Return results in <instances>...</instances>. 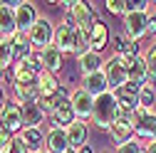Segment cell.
<instances>
[{
    "mask_svg": "<svg viewBox=\"0 0 156 153\" xmlns=\"http://www.w3.org/2000/svg\"><path fill=\"white\" fill-rule=\"evenodd\" d=\"M52 119H55V124L60 126V128H67V126H72L74 124V109H72V101H69V97L62 91V97H60V101H57V106H55V111H52Z\"/></svg>",
    "mask_w": 156,
    "mask_h": 153,
    "instance_id": "4fadbf2b",
    "label": "cell"
},
{
    "mask_svg": "<svg viewBox=\"0 0 156 153\" xmlns=\"http://www.w3.org/2000/svg\"><path fill=\"white\" fill-rule=\"evenodd\" d=\"M42 119H45V111L40 109L37 101L23 104V124H25V128H40Z\"/></svg>",
    "mask_w": 156,
    "mask_h": 153,
    "instance_id": "44dd1931",
    "label": "cell"
},
{
    "mask_svg": "<svg viewBox=\"0 0 156 153\" xmlns=\"http://www.w3.org/2000/svg\"><path fill=\"white\" fill-rule=\"evenodd\" d=\"M144 62H146V67H149V79H154V76H156V42L146 49Z\"/></svg>",
    "mask_w": 156,
    "mask_h": 153,
    "instance_id": "f546056e",
    "label": "cell"
},
{
    "mask_svg": "<svg viewBox=\"0 0 156 153\" xmlns=\"http://www.w3.org/2000/svg\"><path fill=\"white\" fill-rule=\"evenodd\" d=\"M149 35H156V17H149Z\"/></svg>",
    "mask_w": 156,
    "mask_h": 153,
    "instance_id": "e575fe53",
    "label": "cell"
},
{
    "mask_svg": "<svg viewBox=\"0 0 156 153\" xmlns=\"http://www.w3.org/2000/svg\"><path fill=\"white\" fill-rule=\"evenodd\" d=\"M27 37H30V45L42 52V49L50 47L52 40H55V27H52V22L47 20V17H40V20L32 25V30L27 32Z\"/></svg>",
    "mask_w": 156,
    "mask_h": 153,
    "instance_id": "5b68a950",
    "label": "cell"
},
{
    "mask_svg": "<svg viewBox=\"0 0 156 153\" xmlns=\"http://www.w3.org/2000/svg\"><path fill=\"white\" fill-rule=\"evenodd\" d=\"M136 136H141V138H151V141H156V114L146 111L144 116L139 119V124H136Z\"/></svg>",
    "mask_w": 156,
    "mask_h": 153,
    "instance_id": "d4e9b609",
    "label": "cell"
},
{
    "mask_svg": "<svg viewBox=\"0 0 156 153\" xmlns=\"http://www.w3.org/2000/svg\"><path fill=\"white\" fill-rule=\"evenodd\" d=\"M37 20H40V17H37V8H35V3H27V0H23L20 8L15 10V25H17V32L27 35Z\"/></svg>",
    "mask_w": 156,
    "mask_h": 153,
    "instance_id": "8fae6325",
    "label": "cell"
},
{
    "mask_svg": "<svg viewBox=\"0 0 156 153\" xmlns=\"http://www.w3.org/2000/svg\"><path fill=\"white\" fill-rule=\"evenodd\" d=\"M0 124H3L10 133L12 131H20L25 124H23V106L17 101H5L3 111H0Z\"/></svg>",
    "mask_w": 156,
    "mask_h": 153,
    "instance_id": "7c38bea8",
    "label": "cell"
},
{
    "mask_svg": "<svg viewBox=\"0 0 156 153\" xmlns=\"http://www.w3.org/2000/svg\"><path fill=\"white\" fill-rule=\"evenodd\" d=\"M65 131H67V143H69V148H72V151H80L82 146H87L89 128H87V124H84L82 119H74V124H72V126H67Z\"/></svg>",
    "mask_w": 156,
    "mask_h": 153,
    "instance_id": "9a60e30c",
    "label": "cell"
},
{
    "mask_svg": "<svg viewBox=\"0 0 156 153\" xmlns=\"http://www.w3.org/2000/svg\"><path fill=\"white\" fill-rule=\"evenodd\" d=\"M122 25H124V35L129 37L131 42H136L139 37L149 35V15L131 10V12L124 15V22H122Z\"/></svg>",
    "mask_w": 156,
    "mask_h": 153,
    "instance_id": "277c9868",
    "label": "cell"
},
{
    "mask_svg": "<svg viewBox=\"0 0 156 153\" xmlns=\"http://www.w3.org/2000/svg\"><path fill=\"white\" fill-rule=\"evenodd\" d=\"M104 74H107V82H109V91H116L129 84V72H126V59L124 57H109L104 62Z\"/></svg>",
    "mask_w": 156,
    "mask_h": 153,
    "instance_id": "3957f363",
    "label": "cell"
},
{
    "mask_svg": "<svg viewBox=\"0 0 156 153\" xmlns=\"http://www.w3.org/2000/svg\"><path fill=\"white\" fill-rule=\"evenodd\" d=\"M107 45H109V30H107V25H104L102 20H97L94 27H92V32H89V49L99 52V49H104Z\"/></svg>",
    "mask_w": 156,
    "mask_h": 153,
    "instance_id": "ffe728a7",
    "label": "cell"
},
{
    "mask_svg": "<svg viewBox=\"0 0 156 153\" xmlns=\"http://www.w3.org/2000/svg\"><path fill=\"white\" fill-rule=\"evenodd\" d=\"M119 119V104H116L114 94L107 91L102 97L94 99V111H92V124L99 128H112V124Z\"/></svg>",
    "mask_w": 156,
    "mask_h": 153,
    "instance_id": "7a4b0ae2",
    "label": "cell"
},
{
    "mask_svg": "<svg viewBox=\"0 0 156 153\" xmlns=\"http://www.w3.org/2000/svg\"><path fill=\"white\" fill-rule=\"evenodd\" d=\"M15 87V97L20 99L23 104H32V101H40V91H37V82L35 84H12Z\"/></svg>",
    "mask_w": 156,
    "mask_h": 153,
    "instance_id": "484cf974",
    "label": "cell"
},
{
    "mask_svg": "<svg viewBox=\"0 0 156 153\" xmlns=\"http://www.w3.org/2000/svg\"><path fill=\"white\" fill-rule=\"evenodd\" d=\"M116 153H141V146L136 141H129L124 146H116Z\"/></svg>",
    "mask_w": 156,
    "mask_h": 153,
    "instance_id": "d6a6232c",
    "label": "cell"
},
{
    "mask_svg": "<svg viewBox=\"0 0 156 153\" xmlns=\"http://www.w3.org/2000/svg\"><path fill=\"white\" fill-rule=\"evenodd\" d=\"M80 69H82V74H84V76H89V74H97V72H102V69H104L102 54H99V52H94V49L84 52V54L80 57Z\"/></svg>",
    "mask_w": 156,
    "mask_h": 153,
    "instance_id": "d6986e66",
    "label": "cell"
},
{
    "mask_svg": "<svg viewBox=\"0 0 156 153\" xmlns=\"http://www.w3.org/2000/svg\"><path fill=\"white\" fill-rule=\"evenodd\" d=\"M0 74H3V67H0Z\"/></svg>",
    "mask_w": 156,
    "mask_h": 153,
    "instance_id": "ab89813d",
    "label": "cell"
},
{
    "mask_svg": "<svg viewBox=\"0 0 156 153\" xmlns=\"http://www.w3.org/2000/svg\"><path fill=\"white\" fill-rule=\"evenodd\" d=\"M69 17L74 20V25L80 27L84 35H89L92 27H94V22H97V10L89 3H72V15Z\"/></svg>",
    "mask_w": 156,
    "mask_h": 153,
    "instance_id": "52a82bcc",
    "label": "cell"
},
{
    "mask_svg": "<svg viewBox=\"0 0 156 153\" xmlns=\"http://www.w3.org/2000/svg\"><path fill=\"white\" fill-rule=\"evenodd\" d=\"M77 153H94V148H92V146H89V143H87V146H82V148H80V151H77Z\"/></svg>",
    "mask_w": 156,
    "mask_h": 153,
    "instance_id": "d590c367",
    "label": "cell"
},
{
    "mask_svg": "<svg viewBox=\"0 0 156 153\" xmlns=\"http://www.w3.org/2000/svg\"><path fill=\"white\" fill-rule=\"evenodd\" d=\"M116 104H119V116H129V114H134L136 109H139V87L134 84H126L122 89L112 91Z\"/></svg>",
    "mask_w": 156,
    "mask_h": 153,
    "instance_id": "8992f818",
    "label": "cell"
},
{
    "mask_svg": "<svg viewBox=\"0 0 156 153\" xmlns=\"http://www.w3.org/2000/svg\"><path fill=\"white\" fill-rule=\"evenodd\" d=\"M55 47L60 52H74V54H84L89 52V35H84L80 27L74 25V20L67 15L65 22L60 27H55Z\"/></svg>",
    "mask_w": 156,
    "mask_h": 153,
    "instance_id": "6da1fadb",
    "label": "cell"
},
{
    "mask_svg": "<svg viewBox=\"0 0 156 153\" xmlns=\"http://www.w3.org/2000/svg\"><path fill=\"white\" fill-rule=\"evenodd\" d=\"M69 143H67V131L60 126H52L50 133L45 136V153H67Z\"/></svg>",
    "mask_w": 156,
    "mask_h": 153,
    "instance_id": "5bb4252c",
    "label": "cell"
},
{
    "mask_svg": "<svg viewBox=\"0 0 156 153\" xmlns=\"http://www.w3.org/2000/svg\"><path fill=\"white\" fill-rule=\"evenodd\" d=\"M107 10L112 12V15H126L129 12V8H126V3H124V0H107Z\"/></svg>",
    "mask_w": 156,
    "mask_h": 153,
    "instance_id": "4dcf8cb0",
    "label": "cell"
},
{
    "mask_svg": "<svg viewBox=\"0 0 156 153\" xmlns=\"http://www.w3.org/2000/svg\"><path fill=\"white\" fill-rule=\"evenodd\" d=\"M40 62H42L45 72H52V74H57V72L62 69V52L57 49L55 45H50V47H45V49L40 52Z\"/></svg>",
    "mask_w": 156,
    "mask_h": 153,
    "instance_id": "ac0fdd59",
    "label": "cell"
},
{
    "mask_svg": "<svg viewBox=\"0 0 156 153\" xmlns=\"http://www.w3.org/2000/svg\"><path fill=\"white\" fill-rule=\"evenodd\" d=\"M17 57L12 37H0V67H10V62Z\"/></svg>",
    "mask_w": 156,
    "mask_h": 153,
    "instance_id": "4316f807",
    "label": "cell"
},
{
    "mask_svg": "<svg viewBox=\"0 0 156 153\" xmlns=\"http://www.w3.org/2000/svg\"><path fill=\"white\" fill-rule=\"evenodd\" d=\"M20 141H23L25 148L32 151V153H40V151L45 148V136H42V131H40V128H23Z\"/></svg>",
    "mask_w": 156,
    "mask_h": 153,
    "instance_id": "7402d4cb",
    "label": "cell"
},
{
    "mask_svg": "<svg viewBox=\"0 0 156 153\" xmlns=\"http://www.w3.org/2000/svg\"><path fill=\"white\" fill-rule=\"evenodd\" d=\"M17 35V25H15V10L5 8L0 3V37H12Z\"/></svg>",
    "mask_w": 156,
    "mask_h": 153,
    "instance_id": "603a6c76",
    "label": "cell"
},
{
    "mask_svg": "<svg viewBox=\"0 0 156 153\" xmlns=\"http://www.w3.org/2000/svg\"><path fill=\"white\" fill-rule=\"evenodd\" d=\"M67 153H77V151H72V148H69V151H67Z\"/></svg>",
    "mask_w": 156,
    "mask_h": 153,
    "instance_id": "f35d334b",
    "label": "cell"
},
{
    "mask_svg": "<svg viewBox=\"0 0 156 153\" xmlns=\"http://www.w3.org/2000/svg\"><path fill=\"white\" fill-rule=\"evenodd\" d=\"M154 5H156V3H154Z\"/></svg>",
    "mask_w": 156,
    "mask_h": 153,
    "instance_id": "60d3db41",
    "label": "cell"
},
{
    "mask_svg": "<svg viewBox=\"0 0 156 153\" xmlns=\"http://www.w3.org/2000/svg\"><path fill=\"white\" fill-rule=\"evenodd\" d=\"M109 42H112L116 57H134L136 54V42H131L126 35H112Z\"/></svg>",
    "mask_w": 156,
    "mask_h": 153,
    "instance_id": "cb8c5ba5",
    "label": "cell"
},
{
    "mask_svg": "<svg viewBox=\"0 0 156 153\" xmlns=\"http://www.w3.org/2000/svg\"><path fill=\"white\" fill-rule=\"evenodd\" d=\"M109 133H112V141H114L116 146H124V143L134 141L136 126H134V121H131V114H129V116H119V119H116V121L112 124Z\"/></svg>",
    "mask_w": 156,
    "mask_h": 153,
    "instance_id": "9c48e42d",
    "label": "cell"
},
{
    "mask_svg": "<svg viewBox=\"0 0 156 153\" xmlns=\"http://www.w3.org/2000/svg\"><path fill=\"white\" fill-rule=\"evenodd\" d=\"M124 59H126V72H129V84L144 87L149 82V67L144 62V57L134 54V57H124Z\"/></svg>",
    "mask_w": 156,
    "mask_h": 153,
    "instance_id": "30bf717a",
    "label": "cell"
},
{
    "mask_svg": "<svg viewBox=\"0 0 156 153\" xmlns=\"http://www.w3.org/2000/svg\"><path fill=\"white\" fill-rule=\"evenodd\" d=\"M156 104V87L151 82H146L144 87H139V106L151 111V106Z\"/></svg>",
    "mask_w": 156,
    "mask_h": 153,
    "instance_id": "83f0119b",
    "label": "cell"
},
{
    "mask_svg": "<svg viewBox=\"0 0 156 153\" xmlns=\"http://www.w3.org/2000/svg\"><path fill=\"white\" fill-rule=\"evenodd\" d=\"M82 89H87L94 99H97V97H102V94H107V91H109V82H107L104 69H102V72H97V74L84 76V79H82Z\"/></svg>",
    "mask_w": 156,
    "mask_h": 153,
    "instance_id": "e0dca14e",
    "label": "cell"
},
{
    "mask_svg": "<svg viewBox=\"0 0 156 153\" xmlns=\"http://www.w3.org/2000/svg\"><path fill=\"white\" fill-rule=\"evenodd\" d=\"M3 106H5V94H3V89H0V111H3Z\"/></svg>",
    "mask_w": 156,
    "mask_h": 153,
    "instance_id": "74e56055",
    "label": "cell"
},
{
    "mask_svg": "<svg viewBox=\"0 0 156 153\" xmlns=\"http://www.w3.org/2000/svg\"><path fill=\"white\" fill-rule=\"evenodd\" d=\"M37 91H40V99H52L60 94V82L52 72H40L37 74Z\"/></svg>",
    "mask_w": 156,
    "mask_h": 153,
    "instance_id": "2e32d148",
    "label": "cell"
},
{
    "mask_svg": "<svg viewBox=\"0 0 156 153\" xmlns=\"http://www.w3.org/2000/svg\"><path fill=\"white\" fill-rule=\"evenodd\" d=\"M8 153H27L25 143L20 141V136H17V138H12V143H10V148H8Z\"/></svg>",
    "mask_w": 156,
    "mask_h": 153,
    "instance_id": "836d02e7",
    "label": "cell"
},
{
    "mask_svg": "<svg viewBox=\"0 0 156 153\" xmlns=\"http://www.w3.org/2000/svg\"><path fill=\"white\" fill-rule=\"evenodd\" d=\"M69 101H72V109H74V116L77 119H89L92 116V111H94V97L87 91V89H74L69 94Z\"/></svg>",
    "mask_w": 156,
    "mask_h": 153,
    "instance_id": "ba28073f",
    "label": "cell"
},
{
    "mask_svg": "<svg viewBox=\"0 0 156 153\" xmlns=\"http://www.w3.org/2000/svg\"><path fill=\"white\" fill-rule=\"evenodd\" d=\"M12 133L3 126V124H0V153H8V148H10V143H12Z\"/></svg>",
    "mask_w": 156,
    "mask_h": 153,
    "instance_id": "1f68e13d",
    "label": "cell"
},
{
    "mask_svg": "<svg viewBox=\"0 0 156 153\" xmlns=\"http://www.w3.org/2000/svg\"><path fill=\"white\" fill-rule=\"evenodd\" d=\"M144 153H156V141H151V143L146 146V151H144Z\"/></svg>",
    "mask_w": 156,
    "mask_h": 153,
    "instance_id": "8d00e7d4",
    "label": "cell"
},
{
    "mask_svg": "<svg viewBox=\"0 0 156 153\" xmlns=\"http://www.w3.org/2000/svg\"><path fill=\"white\" fill-rule=\"evenodd\" d=\"M141 153H144V151H141Z\"/></svg>",
    "mask_w": 156,
    "mask_h": 153,
    "instance_id": "b9f144b4",
    "label": "cell"
},
{
    "mask_svg": "<svg viewBox=\"0 0 156 153\" xmlns=\"http://www.w3.org/2000/svg\"><path fill=\"white\" fill-rule=\"evenodd\" d=\"M12 42H15V52L20 54V57H27V54H30L32 45H30V37H27V35H23V32L12 35Z\"/></svg>",
    "mask_w": 156,
    "mask_h": 153,
    "instance_id": "f1b7e54d",
    "label": "cell"
}]
</instances>
